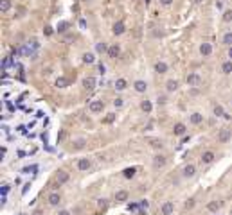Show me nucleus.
<instances>
[{"label":"nucleus","mask_w":232,"mask_h":215,"mask_svg":"<svg viewBox=\"0 0 232 215\" xmlns=\"http://www.w3.org/2000/svg\"><path fill=\"white\" fill-rule=\"evenodd\" d=\"M193 204H194V199L191 197V199H187V204H185V208H191Z\"/></svg>","instance_id":"obj_40"},{"label":"nucleus","mask_w":232,"mask_h":215,"mask_svg":"<svg viewBox=\"0 0 232 215\" xmlns=\"http://www.w3.org/2000/svg\"><path fill=\"white\" fill-rule=\"evenodd\" d=\"M214 115L218 118H229V115L225 113V109H223L221 106H214Z\"/></svg>","instance_id":"obj_19"},{"label":"nucleus","mask_w":232,"mask_h":215,"mask_svg":"<svg viewBox=\"0 0 232 215\" xmlns=\"http://www.w3.org/2000/svg\"><path fill=\"white\" fill-rule=\"evenodd\" d=\"M173 210H174V206H173L171 201H167V203L162 204V215H171L173 213Z\"/></svg>","instance_id":"obj_12"},{"label":"nucleus","mask_w":232,"mask_h":215,"mask_svg":"<svg viewBox=\"0 0 232 215\" xmlns=\"http://www.w3.org/2000/svg\"><path fill=\"white\" fill-rule=\"evenodd\" d=\"M187 82H189V86H198V84H200V76H198L196 72L189 74V76H187Z\"/></svg>","instance_id":"obj_9"},{"label":"nucleus","mask_w":232,"mask_h":215,"mask_svg":"<svg viewBox=\"0 0 232 215\" xmlns=\"http://www.w3.org/2000/svg\"><path fill=\"white\" fill-rule=\"evenodd\" d=\"M69 179H70L69 172H65V170H58V172H56V183H54V185H58V186H59V185L67 183Z\"/></svg>","instance_id":"obj_3"},{"label":"nucleus","mask_w":232,"mask_h":215,"mask_svg":"<svg viewBox=\"0 0 232 215\" xmlns=\"http://www.w3.org/2000/svg\"><path fill=\"white\" fill-rule=\"evenodd\" d=\"M83 61H85L86 65H92V63L96 61V56H94L92 52H85V54H83Z\"/></svg>","instance_id":"obj_25"},{"label":"nucleus","mask_w":232,"mask_h":215,"mask_svg":"<svg viewBox=\"0 0 232 215\" xmlns=\"http://www.w3.org/2000/svg\"><path fill=\"white\" fill-rule=\"evenodd\" d=\"M97 52H108L106 45H104V43H99V45H97Z\"/></svg>","instance_id":"obj_35"},{"label":"nucleus","mask_w":232,"mask_h":215,"mask_svg":"<svg viewBox=\"0 0 232 215\" xmlns=\"http://www.w3.org/2000/svg\"><path fill=\"white\" fill-rule=\"evenodd\" d=\"M223 43L229 45V47H232V32H227V34L223 36Z\"/></svg>","instance_id":"obj_30"},{"label":"nucleus","mask_w":232,"mask_h":215,"mask_svg":"<svg viewBox=\"0 0 232 215\" xmlns=\"http://www.w3.org/2000/svg\"><path fill=\"white\" fill-rule=\"evenodd\" d=\"M149 145L155 147V149H160V147H162V142H160V140H149Z\"/></svg>","instance_id":"obj_32"},{"label":"nucleus","mask_w":232,"mask_h":215,"mask_svg":"<svg viewBox=\"0 0 232 215\" xmlns=\"http://www.w3.org/2000/svg\"><path fill=\"white\" fill-rule=\"evenodd\" d=\"M96 86H97V79L96 77L88 76V77L83 79V88H85V90H88V92H90V90H94Z\"/></svg>","instance_id":"obj_2"},{"label":"nucleus","mask_w":232,"mask_h":215,"mask_svg":"<svg viewBox=\"0 0 232 215\" xmlns=\"http://www.w3.org/2000/svg\"><path fill=\"white\" fill-rule=\"evenodd\" d=\"M151 108H153V106H151V100H142V102H140V109H142L144 113H149Z\"/></svg>","instance_id":"obj_23"},{"label":"nucleus","mask_w":232,"mask_h":215,"mask_svg":"<svg viewBox=\"0 0 232 215\" xmlns=\"http://www.w3.org/2000/svg\"><path fill=\"white\" fill-rule=\"evenodd\" d=\"M110 58H119V54H121V47L119 45H112V47H108V52H106Z\"/></svg>","instance_id":"obj_11"},{"label":"nucleus","mask_w":232,"mask_h":215,"mask_svg":"<svg viewBox=\"0 0 232 215\" xmlns=\"http://www.w3.org/2000/svg\"><path fill=\"white\" fill-rule=\"evenodd\" d=\"M58 215H70V212H69V210H61Z\"/></svg>","instance_id":"obj_44"},{"label":"nucleus","mask_w":232,"mask_h":215,"mask_svg":"<svg viewBox=\"0 0 232 215\" xmlns=\"http://www.w3.org/2000/svg\"><path fill=\"white\" fill-rule=\"evenodd\" d=\"M221 70H223L225 74H232V61H223Z\"/></svg>","instance_id":"obj_28"},{"label":"nucleus","mask_w":232,"mask_h":215,"mask_svg":"<svg viewBox=\"0 0 232 215\" xmlns=\"http://www.w3.org/2000/svg\"><path fill=\"white\" fill-rule=\"evenodd\" d=\"M65 27L69 29V23H65V22H63V23H59V29H58V31H61V32H63V31H65Z\"/></svg>","instance_id":"obj_39"},{"label":"nucleus","mask_w":232,"mask_h":215,"mask_svg":"<svg viewBox=\"0 0 232 215\" xmlns=\"http://www.w3.org/2000/svg\"><path fill=\"white\" fill-rule=\"evenodd\" d=\"M160 4H162V5H171L173 0H160Z\"/></svg>","instance_id":"obj_41"},{"label":"nucleus","mask_w":232,"mask_h":215,"mask_svg":"<svg viewBox=\"0 0 232 215\" xmlns=\"http://www.w3.org/2000/svg\"><path fill=\"white\" fill-rule=\"evenodd\" d=\"M103 109H104L103 100H94V102L90 104V111H92V113H101Z\"/></svg>","instance_id":"obj_6"},{"label":"nucleus","mask_w":232,"mask_h":215,"mask_svg":"<svg viewBox=\"0 0 232 215\" xmlns=\"http://www.w3.org/2000/svg\"><path fill=\"white\" fill-rule=\"evenodd\" d=\"M166 161H167V158L164 154H156V156H153V167L155 169H162L166 165Z\"/></svg>","instance_id":"obj_4"},{"label":"nucleus","mask_w":232,"mask_h":215,"mask_svg":"<svg viewBox=\"0 0 232 215\" xmlns=\"http://www.w3.org/2000/svg\"><path fill=\"white\" fill-rule=\"evenodd\" d=\"M106 208H108V199H99V201H97V210H99V213H103Z\"/></svg>","instance_id":"obj_22"},{"label":"nucleus","mask_w":232,"mask_h":215,"mask_svg":"<svg viewBox=\"0 0 232 215\" xmlns=\"http://www.w3.org/2000/svg\"><path fill=\"white\" fill-rule=\"evenodd\" d=\"M124 31H126V27H124V22H117L115 25H114V34H115V36H121V34H124Z\"/></svg>","instance_id":"obj_10"},{"label":"nucleus","mask_w":232,"mask_h":215,"mask_svg":"<svg viewBox=\"0 0 232 215\" xmlns=\"http://www.w3.org/2000/svg\"><path fill=\"white\" fill-rule=\"evenodd\" d=\"M133 174H135V169H126V170H124V176L126 177H132Z\"/></svg>","instance_id":"obj_36"},{"label":"nucleus","mask_w":232,"mask_h":215,"mask_svg":"<svg viewBox=\"0 0 232 215\" xmlns=\"http://www.w3.org/2000/svg\"><path fill=\"white\" fill-rule=\"evenodd\" d=\"M213 160H214V153H213V151L203 153V156H202V161H203V163H211Z\"/></svg>","instance_id":"obj_26"},{"label":"nucleus","mask_w":232,"mask_h":215,"mask_svg":"<svg viewBox=\"0 0 232 215\" xmlns=\"http://www.w3.org/2000/svg\"><path fill=\"white\" fill-rule=\"evenodd\" d=\"M56 86H58V88H65V86H67V79L65 77H58L56 79Z\"/></svg>","instance_id":"obj_31"},{"label":"nucleus","mask_w":232,"mask_h":215,"mask_svg":"<svg viewBox=\"0 0 232 215\" xmlns=\"http://www.w3.org/2000/svg\"><path fill=\"white\" fill-rule=\"evenodd\" d=\"M114 104H115L117 108H121V106H122V99H121V97H117L115 100H114Z\"/></svg>","instance_id":"obj_38"},{"label":"nucleus","mask_w":232,"mask_h":215,"mask_svg":"<svg viewBox=\"0 0 232 215\" xmlns=\"http://www.w3.org/2000/svg\"><path fill=\"white\" fill-rule=\"evenodd\" d=\"M34 215H43V213H41V212H40V210H38V212H36V213H34Z\"/></svg>","instance_id":"obj_48"},{"label":"nucleus","mask_w":232,"mask_h":215,"mask_svg":"<svg viewBox=\"0 0 232 215\" xmlns=\"http://www.w3.org/2000/svg\"><path fill=\"white\" fill-rule=\"evenodd\" d=\"M90 160L88 158H83V160H79V163H77V169L79 170H86V169H90Z\"/></svg>","instance_id":"obj_14"},{"label":"nucleus","mask_w":232,"mask_h":215,"mask_svg":"<svg viewBox=\"0 0 232 215\" xmlns=\"http://www.w3.org/2000/svg\"><path fill=\"white\" fill-rule=\"evenodd\" d=\"M115 201L117 203H124V201H128V192L126 190H119L115 194Z\"/></svg>","instance_id":"obj_17"},{"label":"nucleus","mask_w":232,"mask_h":215,"mask_svg":"<svg viewBox=\"0 0 232 215\" xmlns=\"http://www.w3.org/2000/svg\"><path fill=\"white\" fill-rule=\"evenodd\" d=\"M133 88H135V92H139V93H144L146 88H148V84H146L144 81H135V82H133Z\"/></svg>","instance_id":"obj_13"},{"label":"nucleus","mask_w":232,"mask_h":215,"mask_svg":"<svg viewBox=\"0 0 232 215\" xmlns=\"http://www.w3.org/2000/svg\"><path fill=\"white\" fill-rule=\"evenodd\" d=\"M182 174H184V177H193L196 174V167L194 165H185L184 170H182Z\"/></svg>","instance_id":"obj_7"},{"label":"nucleus","mask_w":232,"mask_h":215,"mask_svg":"<svg viewBox=\"0 0 232 215\" xmlns=\"http://www.w3.org/2000/svg\"><path fill=\"white\" fill-rule=\"evenodd\" d=\"M173 133L176 135V136L184 135V133H185V126H184V124H176V126H174V129H173Z\"/></svg>","instance_id":"obj_27"},{"label":"nucleus","mask_w":232,"mask_h":215,"mask_svg":"<svg viewBox=\"0 0 232 215\" xmlns=\"http://www.w3.org/2000/svg\"><path fill=\"white\" fill-rule=\"evenodd\" d=\"M114 118H115V117H114V115H110V117H106V120H104V122H112Z\"/></svg>","instance_id":"obj_46"},{"label":"nucleus","mask_w":232,"mask_h":215,"mask_svg":"<svg viewBox=\"0 0 232 215\" xmlns=\"http://www.w3.org/2000/svg\"><path fill=\"white\" fill-rule=\"evenodd\" d=\"M202 120H203V117H202L200 113H193V115H191V122H193V124H200Z\"/></svg>","instance_id":"obj_29"},{"label":"nucleus","mask_w":232,"mask_h":215,"mask_svg":"<svg viewBox=\"0 0 232 215\" xmlns=\"http://www.w3.org/2000/svg\"><path fill=\"white\" fill-rule=\"evenodd\" d=\"M232 136V129L230 127H223V129H220V133H218V140L221 142V143H227Z\"/></svg>","instance_id":"obj_1"},{"label":"nucleus","mask_w":232,"mask_h":215,"mask_svg":"<svg viewBox=\"0 0 232 215\" xmlns=\"http://www.w3.org/2000/svg\"><path fill=\"white\" fill-rule=\"evenodd\" d=\"M25 47H27V49H29V50H31V52H33V54H34V52H36V50H38L40 43H38V41H36V39H29V41H27V43H25Z\"/></svg>","instance_id":"obj_16"},{"label":"nucleus","mask_w":232,"mask_h":215,"mask_svg":"<svg viewBox=\"0 0 232 215\" xmlns=\"http://www.w3.org/2000/svg\"><path fill=\"white\" fill-rule=\"evenodd\" d=\"M223 20H225V22H232V11H230V9H229V11H225Z\"/></svg>","instance_id":"obj_33"},{"label":"nucleus","mask_w":232,"mask_h":215,"mask_svg":"<svg viewBox=\"0 0 232 215\" xmlns=\"http://www.w3.org/2000/svg\"><path fill=\"white\" fill-rule=\"evenodd\" d=\"M43 34H45V36H51V34H52V27H45Z\"/></svg>","instance_id":"obj_37"},{"label":"nucleus","mask_w":232,"mask_h":215,"mask_svg":"<svg viewBox=\"0 0 232 215\" xmlns=\"http://www.w3.org/2000/svg\"><path fill=\"white\" fill-rule=\"evenodd\" d=\"M230 215H232V213H230Z\"/></svg>","instance_id":"obj_51"},{"label":"nucleus","mask_w":232,"mask_h":215,"mask_svg":"<svg viewBox=\"0 0 232 215\" xmlns=\"http://www.w3.org/2000/svg\"><path fill=\"white\" fill-rule=\"evenodd\" d=\"M155 72H156V74H166V72H167V65L162 63V61H158V63L155 65Z\"/></svg>","instance_id":"obj_18"},{"label":"nucleus","mask_w":232,"mask_h":215,"mask_svg":"<svg viewBox=\"0 0 232 215\" xmlns=\"http://www.w3.org/2000/svg\"><path fill=\"white\" fill-rule=\"evenodd\" d=\"M83 2H90V0H83Z\"/></svg>","instance_id":"obj_50"},{"label":"nucleus","mask_w":232,"mask_h":215,"mask_svg":"<svg viewBox=\"0 0 232 215\" xmlns=\"http://www.w3.org/2000/svg\"><path fill=\"white\" fill-rule=\"evenodd\" d=\"M158 104H166V95H160L158 97Z\"/></svg>","instance_id":"obj_42"},{"label":"nucleus","mask_w":232,"mask_h":215,"mask_svg":"<svg viewBox=\"0 0 232 215\" xmlns=\"http://www.w3.org/2000/svg\"><path fill=\"white\" fill-rule=\"evenodd\" d=\"M229 58H230V61H232V47L229 49Z\"/></svg>","instance_id":"obj_47"},{"label":"nucleus","mask_w":232,"mask_h":215,"mask_svg":"<svg viewBox=\"0 0 232 215\" xmlns=\"http://www.w3.org/2000/svg\"><path fill=\"white\" fill-rule=\"evenodd\" d=\"M34 169H36V165H33V167H25L23 172H31V170H34Z\"/></svg>","instance_id":"obj_43"},{"label":"nucleus","mask_w":232,"mask_h":215,"mask_svg":"<svg viewBox=\"0 0 232 215\" xmlns=\"http://www.w3.org/2000/svg\"><path fill=\"white\" fill-rule=\"evenodd\" d=\"M221 204H223L221 201H211V203L207 204V210H209V212H218V210L221 208Z\"/></svg>","instance_id":"obj_15"},{"label":"nucleus","mask_w":232,"mask_h":215,"mask_svg":"<svg viewBox=\"0 0 232 215\" xmlns=\"http://www.w3.org/2000/svg\"><path fill=\"white\" fill-rule=\"evenodd\" d=\"M126 86H128L126 79H117V81H115V90H117V92H122V90H126Z\"/></svg>","instance_id":"obj_21"},{"label":"nucleus","mask_w":232,"mask_h":215,"mask_svg":"<svg viewBox=\"0 0 232 215\" xmlns=\"http://www.w3.org/2000/svg\"><path fill=\"white\" fill-rule=\"evenodd\" d=\"M194 2H196V4H200V2H202V0H194Z\"/></svg>","instance_id":"obj_49"},{"label":"nucleus","mask_w":232,"mask_h":215,"mask_svg":"<svg viewBox=\"0 0 232 215\" xmlns=\"http://www.w3.org/2000/svg\"><path fill=\"white\" fill-rule=\"evenodd\" d=\"M9 9H11V0H0V11L7 13Z\"/></svg>","instance_id":"obj_24"},{"label":"nucleus","mask_w":232,"mask_h":215,"mask_svg":"<svg viewBox=\"0 0 232 215\" xmlns=\"http://www.w3.org/2000/svg\"><path fill=\"white\" fill-rule=\"evenodd\" d=\"M166 88H167V92H176V90H178V81L169 79V81L166 82Z\"/></svg>","instance_id":"obj_20"},{"label":"nucleus","mask_w":232,"mask_h":215,"mask_svg":"<svg viewBox=\"0 0 232 215\" xmlns=\"http://www.w3.org/2000/svg\"><path fill=\"white\" fill-rule=\"evenodd\" d=\"M200 54L205 56V58L211 56V54H213V45H211V43H202V45H200Z\"/></svg>","instance_id":"obj_5"},{"label":"nucleus","mask_w":232,"mask_h":215,"mask_svg":"<svg viewBox=\"0 0 232 215\" xmlns=\"http://www.w3.org/2000/svg\"><path fill=\"white\" fill-rule=\"evenodd\" d=\"M74 143H76V145H74L76 149H83V147H85V140H76Z\"/></svg>","instance_id":"obj_34"},{"label":"nucleus","mask_w":232,"mask_h":215,"mask_svg":"<svg viewBox=\"0 0 232 215\" xmlns=\"http://www.w3.org/2000/svg\"><path fill=\"white\" fill-rule=\"evenodd\" d=\"M65 39H67V41H74V36H72V34H70V36H65Z\"/></svg>","instance_id":"obj_45"},{"label":"nucleus","mask_w":232,"mask_h":215,"mask_svg":"<svg viewBox=\"0 0 232 215\" xmlns=\"http://www.w3.org/2000/svg\"><path fill=\"white\" fill-rule=\"evenodd\" d=\"M59 203H61V196H59L58 192H52V194L49 196V204H51V206H58Z\"/></svg>","instance_id":"obj_8"}]
</instances>
